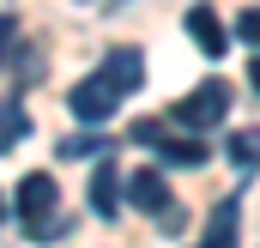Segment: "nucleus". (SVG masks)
Returning <instances> with one entry per match:
<instances>
[{
  "mask_svg": "<svg viewBox=\"0 0 260 248\" xmlns=\"http://www.w3.org/2000/svg\"><path fill=\"white\" fill-rule=\"evenodd\" d=\"M230 115V85L224 79H206V85H194L176 109H170V121L182 127V133H206V127H218Z\"/></svg>",
  "mask_w": 260,
  "mask_h": 248,
  "instance_id": "1",
  "label": "nucleus"
},
{
  "mask_svg": "<svg viewBox=\"0 0 260 248\" xmlns=\"http://www.w3.org/2000/svg\"><path fill=\"white\" fill-rule=\"evenodd\" d=\"M97 79H103L115 97H127V91H139V85H145V55H139L133 43H115V49L103 55V67H97Z\"/></svg>",
  "mask_w": 260,
  "mask_h": 248,
  "instance_id": "2",
  "label": "nucleus"
},
{
  "mask_svg": "<svg viewBox=\"0 0 260 248\" xmlns=\"http://www.w3.org/2000/svg\"><path fill=\"white\" fill-rule=\"evenodd\" d=\"M115 103H121V97H115V91H109L97 73H91V79H79V85L67 91V109H73L85 127H103L109 115H115Z\"/></svg>",
  "mask_w": 260,
  "mask_h": 248,
  "instance_id": "3",
  "label": "nucleus"
},
{
  "mask_svg": "<svg viewBox=\"0 0 260 248\" xmlns=\"http://www.w3.org/2000/svg\"><path fill=\"white\" fill-rule=\"evenodd\" d=\"M55 206H61V182H55L49 170H30V176L18 182V218H24V224L55 218Z\"/></svg>",
  "mask_w": 260,
  "mask_h": 248,
  "instance_id": "4",
  "label": "nucleus"
},
{
  "mask_svg": "<svg viewBox=\"0 0 260 248\" xmlns=\"http://www.w3.org/2000/svg\"><path fill=\"white\" fill-rule=\"evenodd\" d=\"M157 145V164L164 170H200L206 164V139L200 133H164V139H151Z\"/></svg>",
  "mask_w": 260,
  "mask_h": 248,
  "instance_id": "5",
  "label": "nucleus"
},
{
  "mask_svg": "<svg viewBox=\"0 0 260 248\" xmlns=\"http://www.w3.org/2000/svg\"><path fill=\"white\" fill-rule=\"evenodd\" d=\"M188 37H194V49L206 61H218V55L230 49V30H224V18H218L212 6H194V12H188Z\"/></svg>",
  "mask_w": 260,
  "mask_h": 248,
  "instance_id": "6",
  "label": "nucleus"
},
{
  "mask_svg": "<svg viewBox=\"0 0 260 248\" xmlns=\"http://www.w3.org/2000/svg\"><path fill=\"white\" fill-rule=\"evenodd\" d=\"M127 200L139 206V212H164V206H170V182H164V170H133Z\"/></svg>",
  "mask_w": 260,
  "mask_h": 248,
  "instance_id": "7",
  "label": "nucleus"
},
{
  "mask_svg": "<svg viewBox=\"0 0 260 248\" xmlns=\"http://www.w3.org/2000/svg\"><path fill=\"white\" fill-rule=\"evenodd\" d=\"M91 212H97V218H115V212H121V182H115V164H109V158L91 170Z\"/></svg>",
  "mask_w": 260,
  "mask_h": 248,
  "instance_id": "8",
  "label": "nucleus"
},
{
  "mask_svg": "<svg viewBox=\"0 0 260 248\" xmlns=\"http://www.w3.org/2000/svg\"><path fill=\"white\" fill-rule=\"evenodd\" d=\"M236 218H242V206H236V200H224V206L212 212L206 242H200V248H236Z\"/></svg>",
  "mask_w": 260,
  "mask_h": 248,
  "instance_id": "9",
  "label": "nucleus"
},
{
  "mask_svg": "<svg viewBox=\"0 0 260 248\" xmlns=\"http://www.w3.org/2000/svg\"><path fill=\"white\" fill-rule=\"evenodd\" d=\"M24 133H30V115H24V103H18V97H0V151H12Z\"/></svg>",
  "mask_w": 260,
  "mask_h": 248,
  "instance_id": "10",
  "label": "nucleus"
},
{
  "mask_svg": "<svg viewBox=\"0 0 260 248\" xmlns=\"http://www.w3.org/2000/svg\"><path fill=\"white\" fill-rule=\"evenodd\" d=\"M6 55H12V73H18V79H43V49H30V43H12Z\"/></svg>",
  "mask_w": 260,
  "mask_h": 248,
  "instance_id": "11",
  "label": "nucleus"
},
{
  "mask_svg": "<svg viewBox=\"0 0 260 248\" xmlns=\"http://www.w3.org/2000/svg\"><path fill=\"white\" fill-rule=\"evenodd\" d=\"M230 164H236V170H254V127H242V133L230 139Z\"/></svg>",
  "mask_w": 260,
  "mask_h": 248,
  "instance_id": "12",
  "label": "nucleus"
},
{
  "mask_svg": "<svg viewBox=\"0 0 260 248\" xmlns=\"http://www.w3.org/2000/svg\"><path fill=\"white\" fill-rule=\"evenodd\" d=\"M18 43V18L12 12H0V67H6V49Z\"/></svg>",
  "mask_w": 260,
  "mask_h": 248,
  "instance_id": "13",
  "label": "nucleus"
},
{
  "mask_svg": "<svg viewBox=\"0 0 260 248\" xmlns=\"http://www.w3.org/2000/svg\"><path fill=\"white\" fill-rule=\"evenodd\" d=\"M254 24H260V18H254V6H242V18H236V37H242V43H254Z\"/></svg>",
  "mask_w": 260,
  "mask_h": 248,
  "instance_id": "14",
  "label": "nucleus"
},
{
  "mask_svg": "<svg viewBox=\"0 0 260 248\" xmlns=\"http://www.w3.org/2000/svg\"><path fill=\"white\" fill-rule=\"evenodd\" d=\"M0 218H6V200H0Z\"/></svg>",
  "mask_w": 260,
  "mask_h": 248,
  "instance_id": "15",
  "label": "nucleus"
}]
</instances>
